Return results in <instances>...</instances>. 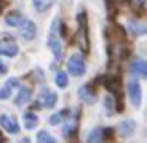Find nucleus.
<instances>
[{"label":"nucleus","mask_w":147,"mask_h":143,"mask_svg":"<svg viewBox=\"0 0 147 143\" xmlns=\"http://www.w3.org/2000/svg\"><path fill=\"white\" fill-rule=\"evenodd\" d=\"M17 87H19V78H9L6 82V86L0 89V100H7Z\"/></svg>","instance_id":"nucleus-11"},{"label":"nucleus","mask_w":147,"mask_h":143,"mask_svg":"<svg viewBox=\"0 0 147 143\" xmlns=\"http://www.w3.org/2000/svg\"><path fill=\"white\" fill-rule=\"evenodd\" d=\"M37 125H39V119H37V115L34 113V111H24V113H22V126H24V128L34 130Z\"/></svg>","instance_id":"nucleus-15"},{"label":"nucleus","mask_w":147,"mask_h":143,"mask_svg":"<svg viewBox=\"0 0 147 143\" xmlns=\"http://www.w3.org/2000/svg\"><path fill=\"white\" fill-rule=\"evenodd\" d=\"M2 6H4V4H2V0H0V9H2Z\"/></svg>","instance_id":"nucleus-26"},{"label":"nucleus","mask_w":147,"mask_h":143,"mask_svg":"<svg viewBox=\"0 0 147 143\" xmlns=\"http://www.w3.org/2000/svg\"><path fill=\"white\" fill-rule=\"evenodd\" d=\"M102 108H104V113L110 117V115H114L115 111V99H114V95H104V99H102Z\"/></svg>","instance_id":"nucleus-16"},{"label":"nucleus","mask_w":147,"mask_h":143,"mask_svg":"<svg viewBox=\"0 0 147 143\" xmlns=\"http://www.w3.org/2000/svg\"><path fill=\"white\" fill-rule=\"evenodd\" d=\"M69 113H71L69 110H63V111H58V113H52V115L49 117V123H50L52 126H56V125H61L63 117H65V115H69Z\"/></svg>","instance_id":"nucleus-20"},{"label":"nucleus","mask_w":147,"mask_h":143,"mask_svg":"<svg viewBox=\"0 0 147 143\" xmlns=\"http://www.w3.org/2000/svg\"><path fill=\"white\" fill-rule=\"evenodd\" d=\"M56 102H58V95L54 93L50 87H41V91H39V106L50 110V108L56 106Z\"/></svg>","instance_id":"nucleus-5"},{"label":"nucleus","mask_w":147,"mask_h":143,"mask_svg":"<svg viewBox=\"0 0 147 143\" xmlns=\"http://www.w3.org/2000/svg\"><path fill=\"white\" fill-rule=\"evenodd\" d=\"M117 130H119V134H121V138H130L136 132V121H134V119H123L117 125Z\"/></svg>","instance_id":"nucleus-8"},{"label":"nucleus","mask_w":147,"mask_h":143,"mask_svg":"<svg viewBox=\"0 0 147 143\" xmlns=\"http://www.w3.org/2000/svg\"><path fill=\"white\" fill-rule=\"evenodd\" d=\"M130 71L136 76H142V78L147 80V60H142V58L134 60L132 63H130Z\"/></svg>","instance_id":"nucleus-12"},{"label":"nucleus","mask_w":147,"mask_h":143,"mask_svg":"<svg viewBox=\"0 0 147 143\" xmlns=\"http://www.w3.org/2000/svg\"><path fill=\"white\" fill-rule=\"evenodd\" d=\"M78 99L86 104H95L97 97H95V91L91 89V86H82L78 89Z\"/></svg>","instance_id":"nucleus-13"},{"label":"nucleus","mask_w":147,"mask_h":143,"mask_svg":"<svg viewBox=\"0 0 147 143\" xmlns=\"http://www.w3.org/2000/svg\"><path fill=\"white\" fill-rule=\"evenodd\" d=\"M26 17L21 13V11H11V13L6 15V26H11V28H21L24 24Z\"/></svg>","instance_id":"nucleus-10"},{"label":"nucleus","mask_w":147,"mask_h":143,"mask_svg":"<svg viewBox=\"0 0 147 143\" xmlns=\"http://www.w3.org/2000/svg\"><path fill=\"white\" fill-rule=\"evenodd\" d=\"M0 125H2V128L4 130H7L9 134H19V123H17V119L15 117H11V115H7V113H4V115H0Z\"/></svg>","instance_id":"nucleus-6"},{"label":"nucleus","mask_w":147,"mask_h":143,"mask_svg":"<svg viewBox=\"0 0 147 143\" xmlns=\"http://www.w3.org/2000/svg\"><path fill=\"white\" fill-rule=\"evenodd\" d=\"M58 140L47 130H39L37 132V143H56Z\"/></svg>","instance_id":"nucleus-21"},{"label":"nucleus","mask_w":147,"mask_h":143,"mask_svg":"<svg viewBox=\"0 0 147 143\" xmlns=\"http://www.w3.org/2000/svg\"><path fill=\"white\" fill-rule=\"evenodd\" d=\"M30 100H32V87L30 86H21L17 97H15V104H17V106H26Z\"/></svg>","instance_id":"nucleus-9"},{"label":"nucleus","mask_w":147,"mask_h":143,"mask_svg":"<svg viewBox=\"0 0 147 143\" xmlns=\"http://www.w3.org/2000/svg\"><path fill=\"white\" fill-rule=\"evenodd\" d=\"M32 4H34V7H36L37 11H47V9H50V7L56 4V0H32Z\"/></svg>","instance_id":"nucleus-17"},{"label":"nucleus","mask_w":147,"mask_h":143,"mask_svg":"<svg viewBox=\"0 0 147 143\" xmlns=\"http://www.w3.org/2000/svg\"><path fill=\"white\" fill-rule=\"evenodd\" d=\"M132 2H134V6L142 7V6H145V4H147V0H132Z\"/></svg>","instance_id":"nucleus-25"},{"label":"nucleus","mask_w":147,"mask_h":143,"mask_svg":"<svg viewBox=\"0 0 147 143\" xmlns=\"http://www.w3.org/2000/svg\"><path fill=\"white\" fill-rule=\"evenodd\" d=\"M6 73H7V65L4 63L2 60H0V76H2V75H6Z\"/></svg>","instance_id":"nucleus-24"},{"label":"nucleus","mask_w":147,"mask_h":143,"mask_svg":"<svg viewBox=\"0 0 147 143\" xmlns=\"http://www.w3.org/2000/svg\"><path fill=\"white\" fill-rule=\"evenodd\" d=\"M129 32L132 36H145L147 34V22L145 21H129Z\"/></svg>","instance_id":"nucleus-14"},{"label":"nucleus","mask_w":147,"mask_h":143,"mask_svg":"<svg viewBox=\"0 0 147 143\" xmlns=\"http://www.w3.org/2000/svg\"><path fill=\"white\" fill-rule=\"evenodd\" d=\"M127 93H129V100L132 104V108L142 106V86L138 80H129L127 84Z\"/></svg>","instance_id":"nucleus-3"},{"label":"nucleus","mask_w":147,"mask_h":143,"mask_svg":"<svg viewBox=\"0 0 147 143\" xmlns=\"http://www.w3.org/2000/svg\"><path fill=\"white\" fill-rule=\"evenodd\" d=\"M36 36H37V26L34 24L30 19H26L24 24L21 26V37L24 41H34V39H36Z\"/></svg>","instance_id":"nucleus-7"},{"label":"nucleus","mask_w":147,"mask_h":143,"mask_svg":"<svg viewBox=\"0 0 147 143\" xmlns=\"http://www.w3.org/2000/svg\"><path fill=\"white\" fill-rule=\"evenodd\" d=\"M54 84H56L58 87H61V89H65V87L69 86V78H67V75H65V73H61V71H58L56 75H54Z\"/></svg>","instance_id":"nucleus-19"},{"label":"nucleus","mask_w":147,"mask_h":143,"mask_svg":"<svg viewBox=\"0 0 147 143\" xmlns=\"http://www.w3.org/2000/svg\"><path fill=\"white\" fill-rule=\"evenodd\" d=\"M78 32H76V41H78V47L84 50V52H88V48H90V43H88V24H86V13L84 11H80L78 13Z\"/></svg>","instance_id":"nucleus-2"},{"label":"nucleus","mask_w":147,"mask_h":143,"mask_svg":"<svg viewBox=\"0 0 147 143\" xmlns=\"http://www.w3.org/2000/svg\"><path fill=\"white\" fill-rule=\"evenodd\" d=\"M50 50H52V56H54V60H60L61 58V54H63V47H61V41H54V43H50L49 45Z\"/></svg>","instance_id":"nucleus-22"},{"label":"nucleus","mask_w":147,"mask_h":143,"mask_svg":"<svg viewBox=\"0 0 147 143\" xmlns=\"http://www.w3.org/2000/svg\"><path fill=\"white\" fill-rule=\"evenodd\" d=\"M102 136H104V132L100 128H93V130H90V134H88L86 143H100L102 141Z\"/></svg>","instance_id":"nucleus-18"},{"label":"nucleus","mask_w":147,"mask_h":143,"mask_svg":"<svg viewBox=\"0 0 147 143\" xmlns=\"http://www.w3.org/2000/svg\"><path fill=\"white\" fill-rule=\"evenodd\" d=\"M63 125H65V126H63V136H65V138H71V134L76 130V121H75V119H73V121L69 119V121H65Z\"/></svg>","instance_id":"nucleus-23"},{"label":"nucleus","mask_w":147,"mask_h":143,"mask_svg":"<svg viewBox=\"0 0 147 143\" xmlns=\"http://www.w3.org/2000/svg\"><path fill=\"white\" fill-rule=\"evenodd\" d=\"M19 54V45L13 37H2L0 39V56L15 58Z\"/></svg>","instance_id":"nucleus-4"},{"label":"nucleus","mask_w":147,"mask_h":143,"mask_svg":"<svg viewBox=\"0 0 147 143\" xmlns=\"http://www.w3.org/2000/svg\"><path fill=\"white\" fill-rule=\"evenodd\" d=\"M67 73L71 76H82L86 73V61L82 54H71L67 60Z\"/></svg>","instance_id":"nucleus-1"}]
</instances>
